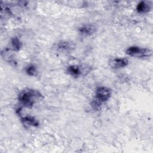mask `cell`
<instances>
[{
    "instance_id": "9",
    "label": "cell",
    "mask_w": 153,
    "mask_h": 153,
    "mask_svg": "<svg viewBox=\"0 0 153 153\" xmlns=\"http://www.w3.org/2000/svg\"><path fill=\"white\" fill-rule=\"evenodd\" d=\"M73 44L68 41H61L57 44V47L59 50L62 51H69L73 48Z\"/></svg>"
},
{
    "instance_id": "5",
    "label": "cell",
    "mask_w": 153,
    "mask_h": 153,
    "mask_svg": "<svg viewBox=\"0 0 153 153\" xmlns=\"http://www.w3.org/2000/svg\"><path fill=\"white\" fill-rule=\"evenodd\" d=\"M79 32L82 35L89 36L93 34L96 31V27L91 24L85 25L80 27L78 29Z\"/></svg>"
},
{
    "instance_id": "3",
    "label": "cell",
    "mask_w": 153,
    "mask_h": 153,
    "mask_svg": "<svg viewBox=\"0 0 153 153\" xmlns=\"http://www.w3.org/2000/svg\"><path fill=\"white\" fill-rule=\"evenodd\" d=\"M111 96V90L106 87H100L96 89L95 99L93 100L99 106L109 100Z\"/></svg>"
},
{
    "instance_id": "6",
    "label": "cell",
    "mask_w": 153,
    "mask_h": 153,
    "mask_svg": "<svg viewBox=\"0 0 153 153\" xmlns=\"http://www.w3.org/2000/svg\"><path fill=\"white\" fill-rule=\"evenodd\" d=\"M22 124L25 127H38L39 126V122L33 117L25 116L21 118Z\"/></svg>"
},
{
    "instance_id": "10",
    "label": "cell",
    "mask_w": 153,
    "mask_h": 153,
    "mask_svg": "<svg viewBox=\"0 0 153 153\" xmlns=\"http://www.w3.org/2000/svg\"><path fill=\"white\" fill-rule=\"evenodd\" d=\"M13 50L16 51H19L22 47V44L17 37H14L11 40Z\"/></svg>"
},
{
    "instance_id": "2",
    "label": "cell",
    "mask_w": 153,
    "mask_h": 153,
    "mask_svg": "<svg viewBox=\"0 0 153 153\" xmlns=\"http://www.w3.org/2000/svg\"><path fill=\"white\" fill-rule=\"evenodd\" d=\"M126 53L131 57L137 58H144L150 57L152 55V51L146 48L131 46L127 49Z\"/></svg>"
},
{
    "instance_id": "8",
    "label": "cell",
    "mask_w": 153,
    "mask_h": 153,
    "mask_svg": "<svg viewBox=\"0 0 153 153\" xmlns=\"http://www.w3.org/2000/svg\"><path fill=\"white\" fill-rule=\"evenodd\" d=\"M136 10L139 13H146L149 11L150 6L145 1H141L137 4Z\"/></svg>"
},
{
    "instance_id": "7",
    "label": "cell",
    "mask_w": 153,
    "mask_h": 153,
    "mask_svg": "<svg viewBox=\"0 0 153 153\" xmlns=\"http://www.w3.org/2000/svg\"><path fill=\"white\" fill-rule=\"evenodd\" d=\"M67 72L71 76L74 77H78L83 72L80 66L78 65H71L67 68Z\"/></svg>"
},
{
    "instance_id": "1",
    "label": "cell",
    "mask_w": 153,
    "mask_h": 153,
    "mask_svg": "<svg viewBox=\"0 0 153 153\" xmlns=\"http://www.w3.org/2000/svg\"><path fill=\"white\" fill-rule=\"evenodd\" d=\"M42 97V94L38 91L27 88L21 91L18 95L19 101L27 108L32 107L36 101Z\"/></svg>"
},
{
    "instance_id": "4",
    "label": "cell",
    "mask_w": 153,
    "mask_h": 153,
    "mask_svg": "<svg viewBox=\"0 0 153 153\" xmlns=\"http://www.w3.org/2000/svg\"><path fill=\"white\" fill-rule=\"evenodd\" d=\"M128 63V61L126 58H115L111 60L110 66L112 68L118 69L126 66Z\"/></svg>"
},
{
    "instance_id": "11",
    "label": "cell",
    "mask_w": 153,
    "mask_h": 153,
    "mask_svg": "<svg viewBox=\"0 0 153 153\" xmlns=\"http://www.w3.org/2000/svg\"><path fill=\"white\" fill-rule=\"evenodd\" d=\"M26 72L27 74L30 76H35L37 73L36 69L35 66L33 65H30L28 66L26 69Z\"/></svg>"
}]
</instances>
